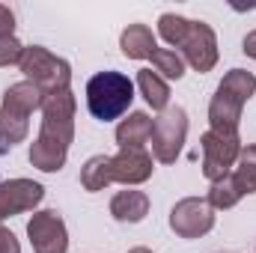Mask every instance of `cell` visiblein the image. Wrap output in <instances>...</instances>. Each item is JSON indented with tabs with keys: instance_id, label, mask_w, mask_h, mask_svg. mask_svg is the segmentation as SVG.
Returning a JSON list of instances; mask_svg holds the SVG:
<instances>
[{
	"instance_id": "1",
	"label": "cell",
	"mask_w": 256,
	"mask_h": 253,
	"mask_svg": "<svg viewBox=\"0 0 256 253\" xmlns=\"http://www.w3.org/2000/svg\"><path fill=\"white\" fill-rule=\"evenodd\" d=\"M134 102V84L122 72H96L86 80V110L98 122H114Z\"/></svg>"
},
{
	"instance_id": "2",
	"label": "cell",
	"mask_w": 256,
	"mask_h": 253,
	"mask_svg": "<svg viewBox=\"0 0 256 253\" xmlns=\"http://www.w3.org/2000/svg\"><path fill=\"white\" fill-rule=\"evenodd\" d=\"M74 110H78V102H74L72 90L45 96V102H42V126H39L36 140L68 152V146L74 140Z\"/></svg>"
},
{
	"instance_id": "3",
	"label": "cell",
	"mask_w": 256,
	"mask_h": 253,
	"mask_svg": "<svg viewBox=\"0 0 256 253\" xmlns=\"http://www.w3.org/2000/svg\"><path fill=\"white\" fill-rule=\"evenodd\" d=\"M18 68L24 72V80H33L45 96L72 90V66L42 45L24 48V57H21Z\"/></svg>"
},
{
	"instance_id": "4",
	"label": "cell",
	"mask_w": 256,
	"mask_h": 253,
	"mask_svg": "<svg viewBox=\"0 0 256 253\" xmlns=\"http://www.w3.org/2000/svg\"><path fill=\"white\" fill-rule=\"evenodd\" d=\"M188 140V110L179 104H170L164 114L152 120V158L158 164H176L182 155V146Z\"/></svg>"
},
{
	"instance_id": "5",
	"label": "cell",
	"mask_w": 256,
	"mask_h": 253,
	"mask_svg": "<svg viewBox=\"0 0 256 253\" xmlns=\"http://www.w3.org/2000/svg\"><path fill=\"white\" fill-rule=\"evenodd\" d=\"M200 146H202V176L212 182L218 179H226L242 155V137L238 134H220V131H206L200 137Z\"/></svg>"
},
{
	"instance_id": "6",
	"label": "cell",
	"mask_w": 256,
	"mask_h": 253,
	"mask_svg": "<svg viewBox=\"0 0 256 253\" xmlns=\"http://www.w3.org/2000/svg\"><path fill=\"white\" fill-rule=\"evenodd\" d=\"M170 230L179 238H202L214 230V208L202 196H185L170 208Z\"/></svg>"
},
{
	"instance_id": "7",
	"label": "cell",
	"mask_w": 256,
	"mask_h": 253,
	"mask_svg": "<svg viewBox=\"0 0 256 253\" xmlns=\"http://www.w3.org/2000/svg\"><path fill=\"white\" fill-rule=\"evenodd\" d=\"M182 54L185 66H191L194 72H212L218 66V36L206 21H191L182 45L176 48Z\"/></svg>"
},
{
	"instance_id": "8",
	"label": "cell",
	"mask_w": 256,
	"mask_h": 253,
	"mask_svg": "<svg viewBox=\"0 0 256 253\" xmlns=\"http://www.w3.org/2000/svg\"><path fill=\"white\" fill-rule=\"evenodd\" d=\"M27 236L36 253H66L68 250V230H66L63 218L54 208L36 212L27 220Z\"/></svg>"
},
{
	"instance_id": "9",
	"label": "cell",
	"mask_w": 256,
	"mask_h": 253,
	"mask_svg": "<svg viewBox=\"0 0 256 253\" xmlns=\"http://www.w3.org/2000/svg\"><path fill=\"white\" fill-rule=\"evenodd\" d=\"M45 200V188L33 179H6L0 182V224L6 218L33 212Z\"/></svg>"
},
{
	"instance_id": "10",
	"label": "cell",
	"mask_w": 256,
	"mask_h": 253,
	"mask_svg": "<svg viewBox=\"0 0 256 253\" xmlns=\"http://www.w3.org/2000/svg\"><path fill=\"white\" fill-rule=\"evenodd\" d=\"M152 170H155V158L146 149H120L116 155H110V179L126 188L152 179Z\"/></svg>"
},
{
	"instance_id": "11",
	"label": "cell",
	"mask_w": 256,
	"mask_h": 253,
	"mask_svg": "<svg viewBox=\"0 0 256 253\" xmlns=\"http://www.w3.org/2000/svg\"><path fill=\"white\" fill-rule=\"evenodd\" d=\"M242 110H244V102L224 92V90H214L212 102H208V126L212 131H220V134H238L242 126Z\"/></svg>"
},
{
	"instance_id": "12",
	"label": "cell",
	"mask_w": 256,
	"mask_h": 253,
	"mask_svg": "<svg viewBox=\"0 0 256 253\" xmlns=\"http://www.w3.org/2000/svg\"><path fill=\"white\" fill-rule=\"evenodd\" d=\"M110 214L120 224H140L149 214V196L143 190H134V188L116 190L114 200H110Z\"/></svg>"
},
{
	"instance_id": "13",
	"label": "cell",
	"mask_w": 256,
	"mask_h": 253,
	"mask_svg": "<svg viewBox=\"0 0 256 253\" xmlns=\"http://www.w3.org/2000/svg\"><path fill=\"white\" fill-rule=\"evenodd\" d=\"M149 137H152V120L143 110L128 114L116 126V146L120 149H146Z\"/></svg>"
},
{
	"instance_id": "14",
	"label": "cell",
	"mask_w": 256,
	"mask_h": 253,
	"mask_svg": "<svg viewBox=\"0 0 256 253\" xmlns=\"http://www.w3.org/2000/svg\"><path fill=\"white\" fill-rule=\"evenodd\" d=\"M120 48L128 60H149L158 48V39L146 24H128L120 33Z\"/></svg>"
},
{
	"instance_id": "15",
	"label": "cell",
	"mask_w": 256,
	"mask_h": 253,
	"mask_svg": "<svg viewBox=\"0 0 256 253\" xmlns=\"http://www.w3.org/2000/svg\"><path fill=\"white\" fill-rule=\"evenodd\" d=\"M42 102H45V92L33 84V80H18L12 84L6 92H3V108H12L24 116H30L33 110H42Z\"/></svg>"
},
{
	"instance_id": "16",
	"label": "cell",
	"mask_w": 256,
	"mask_h": 253,
	"mask_svg": "<svg viewBox=\"0 0 256 253\" xmlns=\"http://www.w3.org/2000/svg\"><path fill=\"white\" fill-rule=\"evenodd\" d=\"M137 90H140L143 102H146L152 110L164 114V110L170 108V84H167L158 72L140 68V72H137Z\"/></svg>"
},
{
	"instance_id": "17",
	"label": "cell",
	"mask_w": 256,
	"mask_h": 253,
	"mask_svg": "<svg viewBox=\"0 0 256 253\" xmlns=\"http://www.w3.org/2000/svg\"><path fill=\"white\" fill-rule=\"evenodd\" d=\"M30 134V116L12 110V108H3L0 104V146H15V143H24Z\"/></svg>"
},
{
	"instance_id": "18",
	"label": "cell",
	"mask_w": 256,
	"mask_h": 253,
	"mask_svg": "<svg viewBox=\"0 0 256 253\" xmlns=\"http://www.w3.org/2000/svg\"><path fill=\"white\" fill-rule=\"evenodd\" d=\"M80 185L90 194L114 185V179H110V155H92V158H86V164L80 167Z\"/></svg>"
},
{
	"instance_id": "19",
	"label": "cell",
	"mask_w": 256,
	"mask_h": 253,
	"mask_svg": "<svg viewBox=\"0 0 256 253\" xmlns=\"http://www.w3.org/2000/svg\"><path fill=\"white\" fill-rule=\"evenodd\" d=\"M230 176H232L236 188L242 190V196L256 194V143L242 146V155H238V161H236Z\"/></svg>"
},
{
	"instance_id": "20",
	"label": "cell",
	"mask_w": 256,
	"mask_h": 253,
	"mask_svg": "<svg viewBox=\"0 0 256 253\" xmlns=\"http://www.w3.org/2000/svg\"><path fill=\"white\" fill-rule=\"evenodd\" d=\"M218 90H224V92H230V96H236L248 104L256 96V74L248 72V68H230L224 74V80L218 84Z\"/></svg>"
},
{
	"instance_id": "21",
	"label": "cell",
	"mask_w": 256,
	"mask_h": 253,
	"mask_svg": "<svg viewBox=\"0 0 256 253\" xmlns=\"http://www.w3.org/2000/svg\"><path fill=\"white\" fill-rule=\"evenodd\" d=\"M238 200H242V190L236 188L232 176H226V179H218V182H212V185H208V196H206V202H208L214 212L236 208V206H238Z\"/></svg>"
},
{
	"instance_id": "22",
	"label": "cell",
	"mask_w": 256,
	"mask_h": 253,
	"mask_svg": "<svg viewBox=\"0 0 256 253\" xmlns=\"http://www.w3.org/2000/svg\"><path fill=\"white\" fill-rule=\"evenodd\" d=\"M149 60H152L155 72H158L164 80H182V78H185V60H182V54L173 51V48H155V54H152Z\"/></svg>"
},
{
	"instance_id": "23",
	"label": "cell",
	"mask_w": 256,
	"mask_h": 253,
	"mask_svg": "<svg viewBox=\"0 0 256 253\" xmlns=\"http://www.w3.org/2000/svg\"><path fill=\"white\" fill-rule=\"evenodd\" d=\"M188 27H191V18H182V15H176V12H164V15L158 18V36H161L173 51L182 45Z\"/></svg>"
},
{
	"instance_id": "24",
	"label": "cell",
	"mask_w": 256,
	"mask_h": 253,
	"mask_svg": "<svg viewBox=\"0 0 256 253\" xmlns=\"http://www.w3.org/2000/svg\"><path fill=\"white\" fill-rule=\"evenodd\" d=\"M24 48L15 36H0V68L3 66H18L21 57H24Z\"/></svg>"
},
{
	"instance_id": "25",
	"label": "cell",
	"mask_w": 256,
	"mask_h": 253,
	"mask_svg": "<svg viewBox=\"0 0 256 253\" xmlns=\"http://www.w3.org/2000/svg\"><path fill=\"white\" fill-rule=\"evenodd\" d=\"M0 36H15V12L0 3Z\"/></svg>"
},
{
	"instance_id": "26",
	"label": "cell",
	"mask_w": 256,
	"mask_h": 253,
	"mask_svg": "<svg viewBox=\"0 0 256 253\" xmlns=\"http://www.w3.org/2000/svg\"><path fill=\"white\" fill-rule=\"evenodd\" d=\"M0 253H21V244H18L15 232L6 230V226H0Z\"/></svg>"
},
{
	"instance_id": "27",
	"label": "cell",
	"mask_w": 256,
	"mask_h": 253,
	"mask_svg": "<svg viewBox=\"0 0 256 253\" xmlns=\"http://www.w3.org/2000/svg\"><path fill=\"white\" fill-rule=\"evenodd\" d=\"M242 51H244L250 60H256V30H250V33L244 36V42H242Z\"/></svg>"
},
{
	"instance_id": "28",
	"label": "cell",
	"mask_w": 256,
	"mask_h": 253,
	"mask_svg": "<svg viewBox=\"0 0 256 253\" xmlns=\"http://www.w3.org/2000/svg\"><path fill=\"white\" fill-rule=\"evenodd\" d=\"M128 253H152V250H149V248H131Z\"/></svg>"
}]
</instances>
